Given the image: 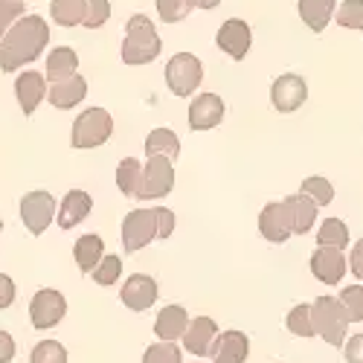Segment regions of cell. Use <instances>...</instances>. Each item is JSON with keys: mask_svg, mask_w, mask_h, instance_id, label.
Wrapping results in <instances>:
<instances>
[{"mask_svg": "<svg viewBox=\"0 0 363 363\" xmlns=\"http://www.w3.org/2000/svg\"><path fill=\"white\" fill-rule=\"evenodd\" d=\"M119 296H123V302L131 311H145V308H151L157 302V282H155V277H148V274H134L123 285Z\"/></svg>", "mask_w": 363, "mask_h": 363, "instance_id": "e0dca14e", "label": "cell"}, {"mask_svg": "<svg viewBox=\"0 0 363 363\" xmlns=\"http://www.w3.org/2000/svg\"><path fill=\"white\" fill-rule=\"evenodd\" d=\"M47 41H50V26L41 15L18 18L4 35V41H0V70L15 73L23 65H33L47 50Z\"/></svg>", "mask_w": 363, "mask_h": 363, "instance_id": "6da1fadb", "label": "cell"}, {"mask_svg": "<svg viewBox=\"0 0 363 363\" xmlns=\"http://www.w3.org/2000/svg\"><path fill=\"white\" fill-rule=\"evenodd\" d=\"M186 325H189V314H186L184 306H166V308L157 314V320H155V335H157L160 340L174 343L177 337H184Z\"/></svg>", "mask_w": 363, "mask_h": 363, "instance_id": "44dd1931", "label": "cell"}, {"mask_svg": "<svg viewBox=\"0 0 363 363\" xmlns=\"http://www.w3.org/2000/svg\"><path fill=\"white\" fill-rule=\"evenodd\" d=\"M346 363H363V335H352L349 343H343Z\"/></svg>", "mask_w": 363, "mask_h": 363, "instance_id": "60d3db41", "label": "cell"}, {"mask_svg": "<svg viewBox=\"0 0 363 363\" xmlns=\"http://www.w3.org/2000/svg\"><path fill=\"white\" fill-rule=\"evenodd\" d=\"M12 302H15V282L6 274H0V311L9 308Z\"/></svg>", "mask_w": 363, "mask_h": 363, "instance_id": "7bdbcfd3", "label": "cell"}, {"mask_svg": "<svg viewBox=\"0 0 363 363\" xmlns=\"http://www.w3.org/2000/svg\"><path fill=\"white\" fill-rule=\"evenodd\" d=\"M337 0H299V18L306 21L311 33H323L328 21L335 18Z\"/></svg>", "mask_w": 363, "mask_h": 363, "instance_id": "cb8c5ba5", "label": "cell"}, {"mask_svg": "<svg viewBox=\"0 0 363 363\" xmlns=\"http://www.w3.org/2000/svg\"><path fill=\"white\" fill-rule=\"evenodd\" d=\"M203 82V65L198 62V55L192 52H177L169 58V65H166V84L174 96L180 99H186L192 96L195 90L201 87Z\"/></svg>", "mask_w": 363, "mask_h": 363, "instance_id": "5b68a950", "label": "cell"}, {"mask_svg": "<svg viewBox=\"0 0 363 363\" xmlns=\"http://www.w3.org/2000/svg\"><path fill=\"white\" fill-rule=\"evenodd\" d=\"M306 99H308V84L296 73H285L270 84V105L279 113H294L296 108H302Z\"/></svg>", "mask_w": 363, "mask_h": 363, "instance_id": "30bf717a", "label": "cell"}, {"mask_svg": "<svg viewBox=\"0 0 363 363\" xmlns=\"http://www.w3.org/2000/svg\"><path fill=\"white\" fill-rule=\"evenodd\" d=\"M65 314H67V299H65V294H58L52 288L38 291L33 296V302H29V320H33V325L41 331L55 328L65 320Z\"/></svg>", "mask_w": 363, "mask_h": 363, "instance_id": "9c48e42d", "label": "cell"}, {"mask_svg": "<svg viewBox=\"0 0 363 363\" xmlns=\"http://www.w3.org/2000/svg\"><path fill=\"white\" fill-rule=\"evenodd\" d=\"M311 323H314V335L323 337L325 343H331V346L346 343L349 317H346V308L340 306L337 296H317L311 306Z\"/></svg>", "mask_w": 363, "mask_h": 363, "instance_id": "3957f363", "label": "cell"}, {"mask_svg": "<svg viewBox=\"0 0 363 363\" xmlns=\"http://www.w3.org/2000/svg\"><path fill=\"white\" fill-rule=\"evenodd\" d=\"M90 274H94V282L102 285V288L116 285L119 277H123V259L119 256H102V262L90 270Z\"/></svg>", "mask_w": 363, "mask_h": 363, "instance_id": "1f68e13d", "label": "cell"}, {"mask_svg": "<svg viewBox=\"0 0 363 363\" xmlns=\"http://www.w3.org/2000/svg\"><path fill=\"white\" fill-rule=\"evenodd\" d=\"M224 119V99L218 94H201L189 105V128L192 131H209L221 125Z\"/></svg>", "mask_w": 363, "mask_h": 363, "instance_id": "5bb4252c", "label": "cell"}, {"mask_svg": "<svg viewBox=\"0 0 363 363\" xmlns=\"http://www.w3.org/2000/svg\"><path fill=\"white\" fill-rule=\"evenodd\" d=\"M113 134V119L105 108H87L73 123V148H99Z\"/></svg>", "mask_w": 363, "mask_h": 363, "instance_id": "277c9868", "label": "cell"}, {"mask_svg": "<svg viewBox=\"0 0 363 363\" xmlns=\"http://www.w3.org/2000/svg\"><path fill=\"white\" fill-rule=\"evenodd\" d=\"M285 206H288V216H291V227H294V233L306 235V233L314 227V221H317V203H314L308 195L296 192V195H288V198H285Z\"/></svg>", "mask_w": 363, "mask_h": 363, "instance_id": "7402d4cb", "label": "cell"}, {"mask_svg": "<svg viewBox=\"0 0 363 363\" xmlns=\"http://www.w3.org/2000/svg\"><path fill=\"white\" fill-rule=\"evenodd\" d=\"M335 18L343 29H363V0H343L335 9Z\"/></svg>", "mask_w": 363, "mask_h": 363, "instance_id": "d590c367", "label": "cell"}, {"mask_svg": "<svg viewBox=\"0 0 363 363\" xmlns=\"http://www.w3.org/2000/svg\"><path fill=\"white\" fill-rule=\"evenodd\" d=\"M143 363H184V352H180L174 343H169V340H160V343L145 349Z\"/></svg>", "mask_w": 363, "mask_h": 363, "instance_id": "e575fe53", "label": "cell"}, {"mask_svg": "<svg viewBox=\"0 0 363 363\" xmlns=\"http://www.w3.org/2000/svg\"><path fill=\"white\" fill-rule=\"evenodd\" d=\"M337 299L346 308L349 323H363V285H346Z\"/></svg>", "mask_w": 363, "mask_h": 363, "instance_id": "d6a6232c", "label": "cell"}, {"mask_svg": "<svg viewBox=\"0 0 363 363\" xmlns=\"http://www.w3.org/2000/svg\"><path fill=\"white\" fill-rule=\"evenodd\" d=\"M174 189V166L169 157H148L143 163V184H140V192L137 198L140 201H157V198H166L169 192Z\"/></svg>", "mask_w": 363, "mask_h": 363, "instance_id": "8992f818", "label": "cell"}, {"mask_svg": "<svg viewBox=\"0 0 363 363\" xmlns=\"http://www.w3.org/2000/svg\"><path fill=\"white\" fill-rule=\"evenodd\" d=\"M155 218H157V238L160 241H166L172 233H174V213H172V209H166V206H157L155 209Z\"/></svg>", "mask_w": 363, "mask_h": 363, "instance_id": "ab89813d", "label": "cell"}, {"mask_svg": "<svg viewBox=\"0 0 363 363\" xmlns=\"http://www.w3.org/2000/svg\"><path fill=\"white\" fill-rule=\"evenodd\" d=\"M145 155H148V157L160 155V157L174 160V157L180 155V140H177V134H174L172 128H155V131L145 137Z\"/></svg>", "mask_w": 363, "mask_h": 363, "instance_id": "484cf974", "label": "cell"}, {"mask_svg": "<svg viewBox=\"0 0 363 363\" xmlns=\"http://www.w3.org/2000/svg\"><path fill=\"white\" fill-rule=\"evenodd\" d=\"M15 96H18V105L26 116H33L35 108L47 99V79L44 73L38 70H26L15 79Z\"/></svg>", "mask_w": 363, "mask_h": 363, "instance_id": "9a60e30c", "label": "cell"}, {"mask_svg": "<svg viewBox=\"0 0 363 363\" xmlns=\"http://www.w3.org/2000/svg\"><path fill=\"white\" fill-rule=\"evenodd\" d=\"M216 41H218V47L233 58V62H241V58L247 55L250 44H253V33H250L247 21H241V18H230V21H224V23H221Z\"/></svg>", "mask_w": 363, "mask_h": 363, "instance_id": "8fae6325", "label": "cell"}, {"mask_svg": "<svg viewBox=\"0 0 363 363\" xmlns=\"http://www.w3.org/2000/svg\"><path fill=\"white\" fill-rule=\"evenodd\" d=\"M213 363H245L250 354V340L245 331H224L213 340Z\"/></svg>", "mask_w": 363, "mask_h": 363, "instance_id": "d6986e66", "label": "cell"}, {"mask_svg": "<svg viewBox=\"0 0 363 363\" xmlns=\"http://www.w3.org/2000/svg\"><path fill=\"white\" fill-rule=\"evenodd\" d=\"M50 15L58 26H82L84 23V0H52Z\"/></svg>", "mask_w": 363, "mask_h": 363, "instance_id": "83f0119b", "label": "cell"}, {"mask_svg": "<svg viewBox=\"0 0 363 363\" xmlns=\"http://www.w3.org/2000/svg\"><path fill=\"white\" fill-rule=\"evenodd\" d=\"M23 9H26L23 0H0V41L9 33V26L18 18H23Z\"/></svg>", "mask_w": 363, "mask_h": 363, "instance_id": "f35d334b", "label": "cell"}, {"mask_svg": "<svg viewBox=\"0 0 363 363\" xmlns=\"http://www.w3.org/2000/svg\"><path fill=\"white\" fill-rule=\"evenodd\" d=\"M259 233L270 241V245H285V241L291 238L294 227H291V216H288V206L285 201H274L267 203L262 213H259Z\"/></svg>", "mask_w": 363, "mask_h": 363, "instance_id": "7c38bea8", "label": "cell"}, {"mask_svg": "<svg viewBox=\"0 0 363 363\" xmlns=\"http://www.w3.org/2000/svg\"><path fill=\"white\" fill-rule=\"evenodd\" d=\"M90 209H94V198H90L87 192H82V189H70L55 209V221L62 230H73L90 216Z\"/></svg>", "mask_w": 363, "mask_h": 363, "instance_id": "2e32d148", "label": "cell"}, {"mask_svg": "<svg viewBox=\"0 0 363 363\" xmlns=\"http://www.w3.org/2000/svg\"><path fill=\"white\" fill-rule=\"evenodd\" d=\"M218 4H221V0H195V6H198V9H216Z\"/></svg>", "mask_w": 363, "mask_h": 363, "instance_id": "f6af8a7d", "label": "cell"}, {"mask_svg": "<svg viewBox=\"0 0 363 363\" xmlns=\"http://www.w3.org/2000/svg\"><path fill=\"white\" fill-rule=\"evenodd\" d=\"M346 267H349V262H346L343 250H337V247H323L320 245L311 253V274H314V279H320L325 285H337L346 274Z\"/></svg>", "mask_w": 363, "mask_h": 363, "instance_id": "4fadbf2b", "label": "cell"}, {"mask_svg": "<svg viewBox=\"0 0 363 363\" xmlns=\"http://www.w3.org/2000/svg\"><path fill=\"white\" fill-rule=\"evenodd\" d=\"M288 331L296 337H314V323H311V306H296L288 314Z\"/></svg>", "mask_w": 363, "mask_h": 363, "instance_id": "836d02e7", "label": "cell"}, {"mask_svg": "<svg viewBox=\"0 0 363 363\" xmlns=\"http://www.w3.org/2000/svg\"><path fill=\"white\" fill-rule=\"evenodd\" d=\"M15 357V340L9 331H0V363H12Z\"/></svg>", "mask_w": 363, "mask_h": 363, "instance_id": "ee69618b", "label": "cell"}, {"mask_svg": "<svg viewBox=\"0 0 363 363\" xmlns=\"http://www.w3.org/2000/svg\"><path fill=\"white\" fill-rule=\"evenodd\" d=\"M111 18V0H84V23L87 29H99Z\"/></svg>", "mask_w": 363, "mask_h": 363, "instance_id": "74e56055", "label": "cell"}, {"mask_svg": "<svg viewBox=\"0 0 363 363\" xmlns=\"http://www.w3.org/2000/svg\"><path fill=\"white\" fill-rule=\"evenodd\" d=\"M84 96H87V82H84V76H79V73H73V76H67V79H62V82H52L50 90H47V102H50L52 108H58V111L76 108Z\"/></svg>", "mask_w": 363, "mask_h": 363, "instance_id": "ac0fdd59", "label": "cell"}, {"mask_svg": "<svg viewBox=\"0 0 363 363\" xmlns=\"http://www.w3.org/2000/svg\"><path fill=\"white\" fill-rule=\"evenodd\" d=\"M163 50V41L157 35L155 23H151V18L145 15H134L125 26V41H123V50H119V55H123L125 65H151L155 58L160 55Z\"/></svg>", "mask_w": 363, "mask_h": 363, "instance_id": "7a4b0ae2", "label": "cell"}, {"mask_svg": "<svg viewBox=\"0 0 363 363\" xmlns=\"http://www.w3.org/2000/svg\"><path fill=\"white\" fill-rule=\"evenodd\" d=\"M102 256H105V241H102V235L87 233V235L76 238L73 259H76V264H79L82 274H90V270H94V267L102 262Z\"/></svg>", "mask_w": 363, "mask_h": 363, "instance_id": "603a6c76", "label": "cell"}, {"mask_svg": "<svg viewBox=\"0 0 363 363\" xmlns=\"http://www.w3.org/2000/svg\"><path fill=\"white\" fill-rule=\"evenodd\" d=\"M29 363H67V352L58 340H41L29 354Z\"/></svg>", "mask_w": 363, "mask_h": 363, "instance_id": "8d00e7d4", "label": "cell"}, {"mask_svg": "<svg viewBox=\"0 0 363 363\" xmlns=\"http://www.w3.org/2000/svg\"><path fill=\"white\" fill-rule=\"evenodd\" d=\"M299 192L308 195L317 206H328L331 201H335V186H331L325 177H306L302 180V186H299Z\"/></svg>", "mask_w": 363, "mask_h": 363, "instance_id": "4dcf8cb0", "label": "cell"}, {"mask_svg": "<svg viewBox=\"0 0 363 363\" xmlns=\"http://www.w3.org/2000/svg\"><path fill=\"white\" fill-rule=\"evenodd\" d=\"M157 238V218L155 209H134L123 221V247L125 253H137Z\"/></svg>", "mask_w": 363, "mask_h": 363, "instance_id": "ba28073f", "label": "cell"}, {"mask_svg": "<svg viewBox=\"0 0 363 363\" xmlns=\"http://www.w3.org/2000/svg\"><path fill=\"white\" fill-rule=\"evenodd\" d=\"M349 267L357 279H363V238H357L352 245V253H349Z\"/></svg>", "mask_w": 363, "mask_h": 363, "instance_id": "b9f144b4", "label": "cell"}, {"mask_svg": "<svg viewBox=\"0 0 363 363\" xmlns=\"http://www.w3.org/2000/svg\"><path fill=\"white\" fill-rule=\"evenodd\" d=\"M317 241L323 247H337V250H346L349 247V227L340 221V218H325L320 224V235Z\"/></svg>", "mask_w": 363, "mask_h": 363, "instance_id": "f1b7e54d", "label": "cell"}, {"mask_svg": "<svg viewBox=\"0 0 363 363\" xmlns=\"http://www.w3.org/2000/svg\"><path fill=\"white\" fill-rule=\"evenodd\" d=\"M55 198L44 189H35V192H26L21 198V221L23 227L33 233V235H44L47 227L52 224L55 218Z\"/></svg>", "mask_w": 363, "mask_h": 363, "instance_id": "52a82bcc", "label": "cell"}, {"mask_svg": "<svg viewBox=\"0 0 363 363\" xmlns=\"http://www.w3.org/2000/svg\"><path fill=\"white\" fill-rule=\"evenodd\" d=\"M216 337H218L216 320L195 317V320H189V325H186V331H184V346H186V352L203 357V354L213 352V340H216Z\"/></svg>", "mask_w": 363, "mask_h": 363, "instance_id": "ffe728a7", "label": "cell"}, {"mask_svg": "<svg viewBox=\"0 0 363 363\" xmlns=\"http://www.w3.org/2000/svg\"><path fill=\"white\" fill-rule=\"evenodd\" d=\"M0 230H4V221H0Z\"/></svg>", "mask_w": 363, "mask_h": 363, "instance_id": "bcb514c9", "label": "cell"}, {"mask_svg": "<svg viewBox=\"0 0 363 363\" xmlns=\"http://www.w3.org/2000/svg\"><path fill=\"white\" fill-rule=\"evenodd\" d=\"M155 4H157L163 23H180L192 15V9H198L195 0H155Z\"/></svg>", "mask_w": 363, "mask_h": 363, "instance_id": "f546056e", "label": "cell"}, {"mask_svg": "<svg viewBox=\"0 0 363 363\" xmlns=\"http://www.w3.org/2000/svg\"><path fill=\"white\" fill-rule=\"evenodd\" d=\"M76 70H79V55H76V50H70V47H55V50L47 55L44 79L52 84V82H62V79L73 76Z\"/></svg>", "mask_w": 363, "mask_h": 363, "instance_id": "d4e9b609", "label": "cell"}, {"mask_svg": "<svg viewBox=\"0 0 363 363\" xmlns=\"http://www.w3.org/2000/svg\"><path fill=\"white\" fill-rule=\"evenodd\" d=\"M143 184V163L137 157H125L116 163V186L123 189L125 198H137Z\"/></svg>", "mask_w": 363, "mask_h": 363, "instance_id": "4316f807", "label": "cell"}]
</instances>
